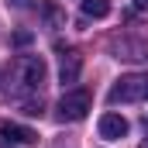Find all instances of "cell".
Wrapping results in <instances>:
<instances>
[{"instance_id": "5b68a950", "label": "cell", "mask_w": 148, "mask_h": 148, "mask_svg": "<svg viewBox=\"0 0 148 148\" xmlns=\"http://www.w3.org/2000/svg\"><path fill=\"white\" fill-rule=\"evenodd\" d=\"M127 131H131V124H127L121 114H103V117H100V138L121 141V138H127Z\"/></svg>"}, {"instance_id": "ba28073f", "label": "cell", "mask_w": 148, "mask_h": 148, "mask_svg": "<svg viewBox=\"0 0 148 148\" xmlns=\"http://www.w3.org/2000/svg\"><path fill=\"white\" fill-rule=\"evenodd\" d=\"M21 110L28 114V117H41V100H24Z\"/></svg>"}, {"instance_id": "30bf717a", "label": "cell", "mask_w": 148, "mask_h": 148, "mask_svg": "<svg viewBox=\"0 0 148 148\" xmlns=\"http://www.w3.org/2000/svg\"><path fill=\"white\" fill-rule=\"evenodd\" d=\"M134 7L138 10H148V0H134Z\"/></svg>"}, {"instance_id": "7a4b0ae2", "label": "cell", "mask_w": 148, "mask_h": 148, "mask_svg": "<svg viewBox=\"0 0 148 148\" xmlns=\"http://www.w3.org/2000/svg\"><path fill=\"white\" fill-rule=\"evenodd\" d=\"M145 97H148V76L145 73L121 76V79L110 86V93H107L110 103H138V100H145Z\"/></svg>"}, {"instance_id": "3957f363", "label": "cell", "mask_w": 148, "mask_h": 148, "mask_svg": "<svg viewBox=\"0 0 148 148\" xmlns=\"http://www.w3.org/2000/svg\"><path fill=\"white\" fill-rule=\"evenodd\" d=\"M90 90H66L59 100V121H83L90 114Z\"/></svg>"}, {"instance_id": "277c9868", "label": "cell", "mask_w": 148, "mask_h": 148, "mask_svg": "<svg viewBox=\"0 0 148 148\" xmlns=\"http://www.w3.org/2000/svg\"><path fill=\"white\" fill-rule=\"evenodd\" d=\"M0 141L3 145H31L38 141V134L24 124H14V121H0Z\"/></svg>"}, {"instance_id": "9c48e42d", "label": "cell", "mask_w": 148, "mask_h": 148, "mask_svg": "<svg viewBox=\"0 0 148 148\" xmlns=\"http://www.w3.org/2000/svg\"><path fill=\"white\" fill-rule=\"evenodd\" d=\"M28 41H31V31H17L14 35V45H28Z\"/></svg>"}, {"instance_id": "8fae6325", "label": "cell", "mask_w": 148, "mask_h": 148, "mask_svg": "<svg viewBox=\"0 0 148 148\" xmlns=\"http://www.w3.org/2000/svg\"><path fill=\"white\" fill-rule=\"evenodd\" d=\"M10 3H14V7H28L31 0H10Z\"/></svg>"}, {"instance_id": "8992f818", "label": "cell", "mask_w": 148, "mask_h": 148, "mask_svg": "<svg viewBox=\"0 0 148 148\" xmlns=\"http://www.w3.org/2000/svg\"><path fill=\"white\" fill-rule=\"evenodd\" d=\"M83 73V55L76 52V48H66L62 52V62H59V79H62V86L66 83H76Z\"/></svg>"}, {"instance_id": "7c38bea8", "label": "cell", "mask_w": 148, "mask_h": 148, "mask_svg": "<svg viewBox=\"0 0 148 148\" xmlns=\"http://www.w3.org/2000/svg\"><path fill=\"white\" fill-rule=\"evenodd\" d=\"M138 148H148V141H141V145H138Z\"/></svg>"}, {"instance_id": "6da1fadb", "label": "cell", "mask_w": 148, "mask_h": 148, "mask_svg": "<svg viewBox=\"0 0 148 148\" xmlns=\"http://www.w3.org/2000/svg\"><path fill=\"white\" fill-rule=\"evenodd\" d=\"M10 79H14L17 90H41L45 79H48V66H45L41 55H21L10 66Z\"/></svg>"}, {"instance_id": "52a82bcc", "label": "cell", "mask_w": 148, "mask_h": 148, "mask_svg": "<svg viewBox=\"0 0 148 148\" xmlns=\"http://www.w3.org/2000/svg\"><path fill=\"white\" fill-rule=\"evenodd\" d=\"M83 14L86 17H107L110 14V0H83Z\"/></svg>"}]
</instances>
